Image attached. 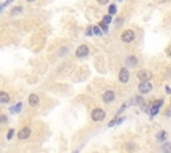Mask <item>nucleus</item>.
I'll use <instances>...</instances> for the list:
<instances>
[{"label": "nucleus", "instance_id": "6", "mask_svg": "<svg viewBox=\"0 0 171 153\" xmlns=\"http://www.w3.org/2000/svg\"><path fill=\"white\" fill-rule=\"evenodd\" d=\"M163 105V100L162 99H159L158 101H155V103L152 104V106L150 108V115L151 116H155L159 113V109H160V106Z\"/></svg>", "mask_w": 171, "mask_h": 153}, {"label": "nucleus", "instance_id": "11", "mask_svg": "<svg viewBox=\"0 0 171 153\" xmlns=\"http://www.w3.org/2000/svg\"><path fill=\"white\" fill-rule=\"evenodd\" d=\"M126 63L128 67H136V64H138V59H136V56H128L126 59Z\"/></svg>", "mask_w": 171, "mask_h": 153}, {"label": "nucleus", "instance_id": "17", "mask_svg": "<svg viewBox=\"0 0 171 153\" xmlns=\"http://www.w3.org/2000/svg\"><path fill=\"white\" fill-rule=\"evenodd\" d=\"M99 27H100L102 29H103V32H108V24L104 22H102L100 24H99Z\"/></svg>", "mask_w": 171, "mask_h": 153}, {"label": "nucleus", "instance_id": "8", "mask_svg": "<svg viewBox=\"0 0 171 153\" xmlns=\"http://www.w3.org/2000/svg\"><path fill=\"white\" fill-rule=\"evenodd\" d=\"M115 100V93L112 91H106L103 93V101L104 103H112Z\"/></svg>", "mask_w": 171, "mask_h": 153}, {"label": "nucleus", "instance_id": "15", "mask_svg": "<svg viewBox=\"0 0 171 153\" xmlns=\"http://www.w3.org/2000/svg\"><path fill=\"white\" fill-rule=\"evenodd\" d=\"M22 103H18V104H16V105L15 106H13V108H12V109H11V111H12V112L13 113H18V112H20V109H22Z\"/></svg>", "mask_w": 171, "mask_h": 153}, {"label": "nucleus", "instance_id": "9", "mask_svg": "<svg viewBox=\"0 0 171 153\" xmlns=\"http://www.w3.org/2000/svg\"><path fill=\"white\" fill-rule=\"evenodd\" d=\"M29 134H31V129H29L28 127H25V128H23L22 131L18 133V137H19L20 140H25V138L29 137Z\"/></svg>", "mask_w": 171, "mask_h": 153}, {"label": "nucleus", "instance_id": "26", "mask_svg": "<svg viewBox=\"0 0 171 153\" xmlns=\"http://www.w3.org/2000/svg\"><path fill=\"white\" fill-rule=\"evenodd\" d=\"M27 1H29V3H32V1H34V0H27Z\"/></svg>", "mask_w": 171, "mask_h": 153}, {"label": "nucleus", "instance_id": "1", "mask_svg": "<svg viewBox=\"0 0 171 153\" xmlns=\"http://www.w3.org/2000/svg\"><path fill=\"white\" fill-rule=\"evenodd\" d=\"M106 117V112L102 108H96V109L92 111L91 113V119L94 120V121H103Z\"/></svg>", "mask_w": 171, "mask_h": 153}, {"label": "nucleus", "instance_id": "2", "mask_svg": "<svg viewBox=\"0 0 171 153\" xmlns=\"http://www.w3.org/2000/svg\"><path fill=\"white\" fill-rule=\"evenodd\" d=\"M138 89H139L140 95H147V93H150V92L152 91V84L149 81V80H147V81H140Z\"/></svg>", "mask_w": 171, "mask_h": 153}, {"label": "nucleus", "instance_id": "18", "mask_svg": "<svg viewBox=\"0 0 171 153\" xmlns=\"http://www.w3.org/2000/svg\"><path fill=\"white\" fill-rule=\"evenodd\" d=\"M92 31H94V33L95 35H102V28L100 27H99V25H95V27H94V28H92Z\"/></svg>", "mask_w": 171, "mask_h": 153}, {"label": "nucleus", "instance_id": "3", "mask_svg": "<svg viewBox=\"0 0 171 153\" xmlns=\"http://www.w3.org/2000/svg\"><path fill=\"white\" fill-rule=\"evenodd\" d=\"M121 39L123 43H127V44L131 43V41H134V39H135V32H134L132 29H126V31L122 33Z\"/></svg>", "mask_w": 171, "mask_h": 153}, {"label": "nucleus", "instance_id": "23", "mask_svg": "<svg viewBox=\"0 0 171 153\" xmlns=\"http://www.w3.org/2000/svg\"><path fill=\"white\" fill-rule=\"evenodd\" d=\"M98 3H99V4H102V6H104V4H107V3H108V0H98Z\"/></svg>", "mask_w": 171, "mask_h": 153}, {"label": "nucleus", "instance_id": "13", "mask_svg": "<svg viewBox=\"0 0 171 153\" xmlns=\"http://www.w3.org/2000/svg\"><path fill=\"white\" fill-rule=\"evenodd\" d=\"M156 138H158L159 141H166V138H167V133H166V131H160L158 134H156Z\"/></svg>", "mask_w": 171, "mask_h": 153}, {"label": "nucleus", "instance_id": "24", "mask_svg": "<svg viewBox=\"0 0 171 153\" xmlns=\"http://www.w3.org/2000/svg\"><path fill=\"white\" fill-rule=\"evenodd\" d=\"M166 53H167V56H168V57H171V45L167 48V49H166Z\"/></svg>", "mask_w": 171, "mask_h": 153}, {"label": "nucleus", "instance_id": "16", "mask_svg": "<svg viewBox=\"0 0 171 153\" xmlns=\"http://www.w3.org/2000/svg\"><path fill=\"white\" fill-rule=\"evenodd\" d=\"M108 13H110L111 16L115 15L116 13V6L115 4H112V6H110V8H108Z\"/></svg>", "mask_w": 171, "mask_h": 153}, {"label": "nucleus", "instance_id": "21", "mask_svg": "<svg viewBox=\"0 0 171 153\" xmlns=\"http://www.w3.org/2000/svg\"><path fill=\"white\" fill-rule=\"evenodd\" d=\"M13 129H10V131H8V134H7V138H8V140H11V138L13 137Z\"/></svg>", "mask_w": 171, "mask_h": 153}, {"label": "nucleus", "instance_id": "22", "mask_svg": "<svg viewBox=\"0 0 171 153\" xmlns=\"http://www.w3.org/2000/svg\"><path fill=\"white\" fill-rule=\"evenodd\" d=\"M0 122H1V124H6L7 122V116H0Z\"/></svg>", "mask_w": 171, "mask_h": 153}, {"label": "nucleus", "instance_id": "12", "mask_svg": "<svg viewBox=\"0 0 171 153\" xmlns=\"http://www.w3.org/2000/svg\"><path fill=\"white\" fill-rule=\"evenodd\" d=\"M10 101V95L4 91H0V103L1 104H7Z\"/></svg>", "mask_w": 171, "mask_h": 153}, {"label": "nucleus", "instance_id": "4", "mask_svg": "<svg viewBox=\"0 0 171 153\" xmlns=\"http://www.w3.org/2000/svg\"><path fill=\"white\" fill-rule=\"evenodd\" d=\"M136 77L139 79L140 81H147V80H150L152 77V75H151V72L147 71V69H142V71H139L136 73Z\"/></svg>", "mask_w": 171, "mask_h": 153}, {"label": "nucleus", "instance_id": "10", "mask_svg": "<svg viewBox=\"0 0 171 153\" xmlns=\"http://www.w3.org/2000/svg\"><path fill=\"white\" fill-rule=\"evenodd\" d=\"M28 104L31 106H36V105H38V104H39V96H38V95H29Z\"/></svg>", "mask_w": 171, "mask_h": 153}, {"label": "nucleus", "instance_id": "25", "mask_svg": "<svg viewBox=\"0 0 171 153\" xmlns=\"http://www.w3.org/2000/svg\"><path fill=\"white\" fill-rule=\"evenodd\" d=\"M166 92L170 95V93H171V88H170V87H166Z\"/></svg>", "mask_w": 171, "mask_h": 153}, {"label": "nucleus", "instance_id": "19", "mask_svg": "<svg viewBox=\"0 0 171 153\" xmlns=\"http://www.w3.org/2000/svg\"><path fill=\"white\" fill-rule=\"evenodd\" d=\"M162 149L166 150V152H171V144L170 143H166L163 147H162Z\"/></svg>", "mask_w": 171, "mask_h": 153}, {"label": "nucleus", "instance_id": "14", "mask_svg": "<svg viewBox=\"0 0 171 153\" xmlns=\"http://www.w3.org/2000/svg\"><path fill=\"white\" fill-rule=\"evenodd\" d=\"M22 12H23V8H22V7H13L12 11H11V15L16 16V15H19V13H22Z\"/></svg>", "mask_w": 171, "mask_h": 153}, {"label": "nucleus", "instance_id": "20", "mask_svg": "<svg viewBox=\"0 0 171 153\" xmlns=\"http://www.w3.org/2000/svg\"><path fill=\"white\" fill-rule=\"evenodd\" d=\"M111 20H112V19H111V15H107V16H104V17H103V22L107 23V24H110Z\"/></svg>", "mask_w": 171, "mask_h": 153}, {"label": "nucleus", "instance_id": "7", "mask_svg": "<svg viewBox=\"0 0 171 153\" xmlns=\"http://www.w3.org/2000/svg\"><path fill=\"white\" fill-rule=\"evenodd\" d=\"M88 52H90V49H88V47L87 45H80L78 49H76V57H79V59H83V57H86L87 55H88Z\"/></svg>", "mask_w": 171, "mask_h": 153}, {"label": "nucleus", "instance_id": "5", "mask_svg": "<svg viewBox=\"0 0 171 153\" xmlns=\"http://www.w3.org/2000/svg\"><path fill=\"white\" fill-rule=\"evenodd\" d=\"M128 80H130V72H128V69L122 68L121 72H119V81L126 84V83H128Z\"/></svg>", "mask_w": 171, "mask_h": 153}]
</instances>
